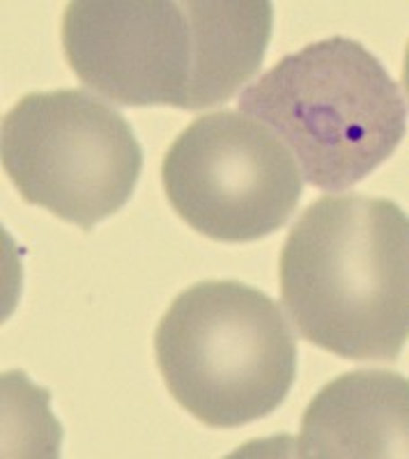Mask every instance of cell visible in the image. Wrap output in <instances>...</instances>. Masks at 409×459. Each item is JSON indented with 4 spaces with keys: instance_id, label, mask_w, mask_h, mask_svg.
<instances>
[{
    "instance_id": "1",
    "label": "cell",
    "mask_w": 409,
    "mask_h": 459,
    "mask_svg": "<svg viewBox=\"0 0 409 459\" xmlns=\"http://www.w3.org/2000/svg\"><path fill=\"white\" fill-rule=\"evenodd\" d=\"M281 294L301 335L347 360H396L409 333V221L387 198L325 195L281 253Z\"/></svg>"
},
{
    "instance_id": "2",
    "label": "cell",
    "mask_w": 409,
    "mask_h": 459,
    "mask_svg": "<svg viewBox=\"0 0 409 459\" xmlns=\"http://www.w3.org/2000/svg\"><path fill=\"white\" fill-rule=\"evenodd\" d=\"M239 110L272 126L300 161L304 182L343 194L394 157L407 101L373 53L329 37L278 60L239 94Z\"/></svg>"
},
{
    "instance_id": "3",
    "label": "cell",
    "mask_w": 409,
    "mask_h": 459,
    "mask_svg": "<svg viewBox=\"0 0 409 459\" xmlns=\"http://www.w3.org/2000/svg\"><path fill=\"white\" fill-rule=\"evenodd\" d=\"M297 351L281 306L237 281L184 290L154 333L169 393L214 429L244 428L276 411L297 379Z\"/></svg>"
},
{
    "instance_id": "4",
    "label": "cell",
    "mask_w": 409,
    "mask_h": 459,
    "mask_svg": "<svg viewBox=\"0 0 409 459\" xmlns=\"http://www.w3.org/2000/svg\"><path fill=\"white\" fill-rule=\"evenodd\" d=\"M3 166L28 204L90 232L136 191L132 125L85 90L30 92L3 120Z\"/></svg>"
},
{
    "instance_id": "5",
    "label": "cell",
    "mask_w": 409,
    "mask_h": 459,
    "mask_svg": "<svg viewBox=\"0 0 409 459\" xmlns=\"http://www.w3.org/2000/svg\"><path fill=\"white\" fill-rule=\"evenodd\" d=\"M170 207L212 241L251 244L288 223L304 178L269 126L235 110L200 115L161 163Z\"/></svg>"
},
{
    "instance_id": "6",
    "label": "cell",
    "mask_w": 409,
    "mask_h": 459,
    "mask_svg": "<svg viewBox=\"0 0 409 459\" xmlns=\"http://www.w3.org/2000/svg\"><path fill=\"white\" fill-rule=\"evenodd\" d=\"M63 48L81 83L113 104L191 108L198 44L189 0H72Z\"/></svg>"
},
{
    "instance_id": "7",
    "label": "cell",
    "mask_w": 409,
    "mask_h": 459,
    "mask_svg": "<svg viewBox=\"0 0 409 459\" xmlns=\"http://www.w3.org/2000/svg\"><path fill=\"white\" fill-rule=\"evenodd\" d=\"M409 384L398 372L357 370L309 404L297 455L313 459L407 457Z\"/></svg>"
}]
</instances>
